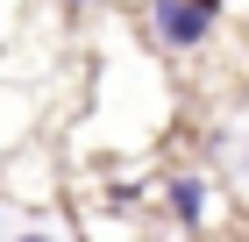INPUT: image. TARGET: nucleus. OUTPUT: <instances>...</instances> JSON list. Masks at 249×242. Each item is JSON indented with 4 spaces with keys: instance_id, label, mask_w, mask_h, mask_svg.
Masks as SVG:
<instances>
[{
    "instance_id": "obj_1",
    "label": "nucleus",
    "mask_w": 249,
    "mask_h": 242,
    "mask_svg": "<svg viewBox=\"0 0 249 242\" xmlns=\"http://www.w3.org/2000/svg\"><path fill=\"white\" fill-rule=\"evenodd\" d=\"M213 15H221V0H150V29L171 50H199L213 36Z\"/></svg>"
},
{
    "instance_id": "obj_2",
    "label": "nucleus",
    "mask_w": 249,
    "mask_h": 242,
    "mask_svg": "<svg viewBox=\"0 0 249 242\" xmlns=\"http://www.w3.org/2000/svg\"><path fill=\"white\" fill-rule=\"evenodd\" d=\"M171 214L185 228H199L207 221V186H199V178H171Z\"/></svg>"
},
{
    "instance_id": "obj_3",
    "label": "nucleus",
    "mask_w": 249,
    "mask_h": 242,
    "mask_svg": "<svg viewBox=\"0 0 249 242\" xmlns=\"http://www.w3.org/2000/svg\"><path fill=\"white\" fill-rule=\"evenodd\" d=\"M15 242H57V235H43V228H29V235H15Z\"/></svg>"
},
{
    "instance_id": "obj_4",
    "label": "nucleus",
    "mask_w": 249,
    "mask_h": 242,
    "mask_svg": "<svg viewBox=\"0 0 249 242\" xmlns=\"http://www.w3.org/2000/svg\"><path fill=\"white\" fill-rule=\"evenodd\" d=\"M64 7H93V0H64Z\"/></svg>"
}]
</instances>
